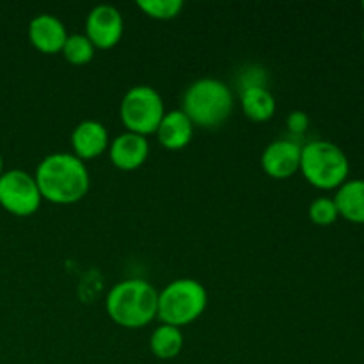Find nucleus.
Here are the masks:
<instances>
[{
  "mask_svg": "<svg viewBox=\"0 0 364 364\" xmlns=\"http://www.w3.org/2000/svg\"><path fill=\"white\" fill-rule=\"evenodd\" d=\"M34 180L41 198L55 205H73L89 191L85 164L71 153H52L39 162Z\"/></svg>",
  "mask_w": 364,
  "mask_h": 364,
  "instance_id": "f257e3e1",
  "label": "nucleus"
},
{
  "mask_svg": "<svg viewBox=\"0 0 364 364\" xmlns=\"http://www.w3.org/2000/svg\"><path fill=\"white\" fill-rule=\"evenodd\" d=\"M105 308L117 326L139 329L159 313V291L146 279H124L109 291Z\"/></svg>",
  "mask_w": 364,
  "mask_h": 364,
  "instance_id": "f03ea898",
  "label": "nucleus"
},
{
  "mask_svg": "<svg viewBox=\"0 0 364 364\" xmlns=\"http://www.w3.org/2000/svg\"><path fill=\"white\" fill-rule=\"evenodd\" d=\"M181 110L194 127L215 128L233 112V92L219 78H199L185 91Z\"/></svg>",
  "mask_w": 364,
  "mask_h": 364,
  "instance_id": "7ed1b4c3",
  "label": "nucleus"
},
{
  "mask_svg": "<svg viewBox=\"0 0 364 364\" xmlns=\"http://www.w3.org/2000/svg\"><path fill=\"white\" fill-rule=\"evenodd\" d=\"M301 171L316 188L333 191L347 181L350 164L341 148L329 141H311L302 146Z\"/></svg>",
  "mask_w": 364,
  "mask_h": 364,
  "instance_id": "20e7f679",
  "label": "nucleus"
},
{
  "mask_svg": "<svg viewBox=\"0 0 364 364\" xmlns=\"http://www.w3.org/2000/svg\"><path fill=\"white\" fill-rule=\"evenodd\" d=\"M208 304L206 288L196 279H176L159 291V316L164 323L183 327L203 315Z\"/></svg>",
  "mask_w": 364,
  "mask_h": 364,
  "instance_id": "39448f33",
  "label": "nucleus"
},
{
  "mask_svg": "<svg viewBox=\"0 0 364 364\" xmlns=\"http://www.w3.org/2000/svg\"><path fill=\"white\" fill-rule=\"evenodd\" d=\"M119 114L128 132L146 137L156 134L160 121L166 116V109L159 91L149 85H135L123 96Z\"/></svg>",
  "mask_w": 364,
  "mask_h": 364,
  "instance_id": "423d86ee",
  "label": "nucleus"
},
{
  "mask_svg": "<svg viewBox=\"0 0 364 364\" xmlns=\"http://www.w3.org/2000/svg\"><path fill=\"white\" fill-rule=\"evenodd\" d=\"M41 192L34 176L21 169H11L0 176V205L9 213L28 217L41 206Z\"/></svg>",
  "mask_w": 364,
  "mask_h": 364,
  "instance_id": "0eeeda50",
  "label": "nucleus"
},
{
  "mask_svg": "<svg viewBox=\"0 0 364 364\" xmlns=\"http://www.w3.org/2000/svg\"><path fill=\"white\" fill-rule=\"evenodd\" d=\"M87 38L95 45V48H112L119 43L124 31V20L119 9L110 4H100L92 7L85 21Z\"/></svg>",
  "mask_w": 364,
  "mask_h": 364,
  "instance_id": "6e6552de",
  "label": "nucleus"
},
{
  "mask_svg": "<svg viewBox=\"0 0 364 364\" xmlns=\"http://www.w3.org/2000/svg\"><path fill=\"white\" fill-rule=\"evenodd\" d=\"M301 153L302 146L295 141H274L270 142L262 153V167L269 176L284 180L290 178L301 169Z\"/></svg>",
  "mask_w": 364,
  "mask_h": 364,
  "instance_id": "1a4fd4ad",
  "label": "nucleus"
},
{
  "mask_svg": "<svg viewBox=\"0 0 364 364\" xmlns=\"http://www.w3.org/2000/svg\"><path fill=\"white\" fill-rule=\"evenodd\" d=\"M28 39L43 53L60 52L68 39V31L63 21L48 13L38 14L28 23Z\"/></svg>",
  "mask_w": 364,
  "mask_h": 364,
  "instance_id": "9d476101",
  "label": "nucleus"
},
{
  "mask_svg": "<svg viewBox=\"0 0 364 364\" xmlns=\"http://www.w3.org/2000/svg\"><path fill=\"white\" fill-rule=\"evenodd\" d=\"M149 153L148 139L134 132H124L110 142V160L121 171H134L146 162Z\"/></svg>",
  "mask_w": 364,
  "mask_h": 364,
  "instance_id": "9b49d317",
  "label": "nucleus"
},
{
  "mask_svg": "<svg viewBox=\"0 0 364 364\" xmlns=\"http://www.w3.org/2000/svg\"><path fill=\"white\" fill-rule=\"evenodd\" d=\"M109 132L100 121L85 119L75 127L71 134V146L75 149V156L84 160L96 159L109 148Z\"/></svg>",
  "mask_w": 364,
  "mask_h": 364,
  "instance_id": "f8f14e48",
  "label": "nucleus"
},
{
  "mask_svg": "<svg viewBox=\"0 0 364 364\" xmlns=\"http://www.w3.org/2000/svg\"><path fill=\"white\" fill-rule=\"evenodd\" d=\"M194 123L187 117L183 110H171L162 117L156 130L159 142L167 149H181L192 141Z\"/></svg>",
  "mask_w": 364,
  "mask_h": 364,
  "instance_id": "ddd939ff",
  "label": "nucleus"
},
{
  "mask_svg": "<svg viewBox=\"0 0 364 364\" xmlns=\"http://www.w3.org/2000/svg\"><path fill=\"white\" fill-rule=\"evenodd\" d=\"M340 217L348 223L364 224V180H347L334 196Z\"/></svg>",
  "mask_w": 364,
  "mask_h": 364,
  "instance_id": "4468645a",
  "label": "nucleus"
},
{
  "mask_svg": "<svg viewBox=\"0 0 364 364\" xmlns=\"http://www.w3.org/2000/svg\"><path fill=\"white\" fill-rule=\"evenodd\" d=\"M240 103L245 116L252 121H267L276 114V98L265 85H245Z\"/></svg>",
  "mask_w": 364,
  "mask_h": 364,
  "instance_id": "2eb2a0df",
  "label": "nucleus"
},
{
  "mask_svg": "<svg viewBox=\"0 0 364 364\" xmlns=\"http://www.w3.org/2000/svg\"><path fill=\"white\" fill-rule=\"evenodd\" d=\"M149 348L159 359H174L183 348V333L180 327L162 323L153 331L149 338Z\"/></svg>",
  "mask_w": 364,
  "mask_h": 364,
  "instance_id": "dca6fc26",
  "label": "nucleus"
},
{
  "mask_svg": "<svg viewBox=\"0 0 364 364\" xmlns=\"http://www.w3.org/2000/svg\"><path fill=\"white\" fill-rule=\"evenodd\" d=\"M95 45L85 34H70L60 52L68 63L82 66V64L91 63L92 57H95Z\"/></svg>",
  "mask_w": 364,
  "mask_h": 364,
  "instance_id": "f3484780",
  "label": "nucleus"
},
{
  "mask_svg": "<svg viewBox=\"0 0 364 364\" xmlns=\"http://www.w3.org/2000/svg\"><path fill=\"white\" fill-rule=\"evenodd\" d=\"M137 7L156 20H171L181 13L183 2L181 0H137Z\"/></svg>",
  "mask_w": 364,
  "mask_h": 364,
  "instance_id": "a211bd4d",
  "label": "nucleus"
},
{
  "mask_svg": "<svg viewBox=\"0 0 364 364\" xmlns=\"http://www.w3.org/2000/svg\"><path fill=\"white\" fill-rule=\"evenodd\" d=\"M340 217L336 208V203L331 198H316L315 201L309 205V219L316 224V226H331L336 223Z\"/></svg>",
  "mask_w": 364,
  "mask_h": 364,
  "instance_id": "6ab92c4d",
  "label": "nucleus"
},
{
  "mask_svg": "<svg viewBox=\"0 0 364 364\" xmlns=\"http://www.w3.org/2000/svg\"><path fill=\"white\" fill-rule=\"evenodd\" d=\"M287 124H288V128H290L291 134H295V135L304 134V132L309 128L308 114L302 112V110H294V112L288 114Z\"/></svg>",
  "mask_w": 364,
  "mask_h": 364,
  "instance_id": "aec40b11",
  "label": "nucleus"
},
{
  "mask_svg": "<svg viewBox=\"0 0 364 364\" xmlns=\"http://www.w3.org/2000/svg\"><path fill=\"white\" fill-rule=\"evenodd\" d=\"M4 174V160H2V155H0V176Z\"/></svg>",
  "mask_w": 364,
  "mask_h": 364,
  "instance_id": "412c9836",
  "label": "nucleus"
},
{
  "mask_svg": "<svg viewBox=\"0 0 364 364\" xmlns=\"http://www.w3.org/2000/svg\"><path fill=\"white\" fill-rule=\"evenodd\" d=\"M363 41H364V31H363Z\"/></svg>",
  "mask_w": 364,
  "mask_h": 364,
  "instance_id": "4be33fe9",
  "label": "nucleus"
},
{
  "mask_svg": "<svg viewBox=\"0 0 364 364\" xmlns=\"http://www.w3.org/2000/svg\"><path fill=\"white\" fill-rule=\"evenodd\" d=\"M363 9H364V2H363Z\"/></svg>",
  "mask_w": 364,
  "mask_h": 364,
  "instance_id": "5701e85b",
  "label": "nucleus"
}]
</instances>
